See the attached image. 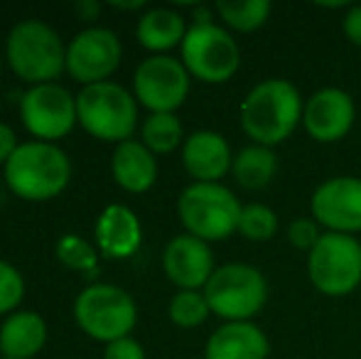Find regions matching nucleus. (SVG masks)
Listing matches in <instances>:
<instances>
[{
	"label": "nucleus",
	"instance_id": "obj_26",
	"mask_svg": "<svg viewBox=\"0 0 361 359\" xmlns=\"http://www.w3.org/2000/svg\"><path fill=\"white\" fill-rule=\"evenodd\" d=\"M167 312L177 327L192 330V327H200L202 322H207V317L212 315V308L204 298V291H177Z\"/></svg>",
	"mask_w": 361,
	"mask_h": 359
},
{
	"label": "nucleus",
	"instance_id": "obj_2",
	"mask_svg": "<svg viewBox=\"0 0 361 359\" xmlns=\"http://www.w3.org/2000/svg\"><path fill=\"white\" fill-rule=\"evenodd\" d=\"M3 180L20 200L49 202L69 187L72 160L57 143L27 140L3 165Z\"/></svg>",
	"mask_w": 361,
	"mask_h": 359
},
{
	"label": "nucleus",
	"instance_id": "obj_3",
	"mask_svg": "<svg viewBox=\"0 0 361 359\" xmlns=\"http://www.w3.org/2000/svg\"><path fill=\"white\" fill-rule=\"evenodd\" d=\"M5 59L15 77L30 87L54 84L59 74L67 72V44L44 20H23L8 32Z\"/></svg>",
	"mask_w": 361,
	"mask_h": 359
},
{
	"label": "nucleus",
	"instance_id": "obj_23",
	"mask_svg": "<svg viewBox=\"0 0 361 359\" xmlns=\"http://www.w3.org/2000/svg\"><path fill=\"white\" fill-rule=\"evenodd\" d=\"M214 10L228 30L256 32L268 23L273 5L268 0H219Z\"/></svg>",
	"mask_w": 361,
	"mask_h": 359
},
{
	"label": "nucleus",
	"instance_id": "obj_10",
	"mask_svg": "<svg viewBox=\"0 0 361 359\" xmlns=\"http://www.w3.org/2000/svg\"><path fill=\"white\" fill-rule=\"evenodd\" d=\"M20 118L27 133L42 143H57L67 138L79 123L76 118V96L64 87L37 84L30 87L20 99Z\"/></svg>",
	"mask_w": 361,
	"mask_h": 359
},
{
	"label": "nucleus",
	"instance_id": "obj_4",
	"mask_svg": "<svg viewBox=\"0 0 361 359\" xmlns=\"http://www.w3.org/2000/svg\"><path fill=\"white\" fill-rule=\"evenodd\" d=\"M76 118L91 138L118 145L138 126V101L116 82L91 84L76 94Z\"/></svg>",
	"mask_w": 361,
	"mask_h": 359
},
{
	"label": "nucleus",
	"instance_id": "obj_28",
	"mask_svg": "<svg viewBox=\"0 0 361 359\" xmlns=\"http://www.w3.org/2000/svg\"><path fill=\"white\" fill-rule=\"evenodd\" d=\"M25 298V278L13 264L0 259V315H13Z\"/></svg>",
	"mask_w": 361,
	"mask_h": 359
},
{
	"label": "nucleus",
	"instance_id": "obj_16",
	"mask_svg": "<svg viewBox=\"0 0 361 359\" xmlns=\"http://www.w3.org/2000/svg\"><path fill=\"white\" fill-rule=\"evenodd\" d=\"M94 244L104 259L126 261L143 244V224L126 205H109L94 224Z\"/></svg>",
	"mask_w": 361,
	"mask_h": 359
},
{
	"label": "nucleus",
	"instance_id": "obj_30",
	"mask_svg": "<svg viewBox=\"0 0 361 359\" xmlns=\"http://www.w3.org/2000/svg\"><path fill=\"white\" fill-rule=\"evenodd\" d=\"M104 359H145V350L138 340L123 337V340H116L111 345H106Z\"/></svg>",
	"mask_w": 361,
	"mask_h": 359
},
{
	"label": "nucleus",
	"instance_id": "obj_31",
	"mask_svg": "<svg viewBox=\"0 0 361 359\" xmlns=\"http://www.w3.org/2000/svg\"><path fill=\"white\" fill-rule=\"evenodd\" d=\"M342 30H344V37L354 47H361V5H352L347 10V15L342 20Z\"/></svg>",
	"mask_w": 361,
	"mask_h": 359
},
{
	"label": "nucleus",
	"instance_id": "obj_9",
	"mask_svg": "<svg viewBox=\"0 0 361 359\" xmlns=\"http://www.w3.org/2000/svg\"><path fill=\"white\" fill-rule=\"evenodd\" d=\"M307 276L322 296L344 298L361 286V244L357 236L324 231L307 254Z\"/></svg>",
	"mask_w": 361,
	"mask_h": 359
},
{
	"label": "nucleus",
	"instance_id": "obj_34",
	"mask_svg": "<svg viewBox=\"0 0 361 359\" xmlns=\"http://www.w3.org/2000/svg\"><path fill=\"white\" fill-rule=\"evenodd\" d=\"M0 67H3V54H0Z\"/></svg>",
	"mask_w": 361,
	"mask_h": 359
},
{
	"label": "nucleus",
	"instance_id": "obj_22",
	"mask_svg": "<svg viewBox=\"0 0 361 359\" xmlns=\"http://www.w3.org/2000/svg\"><path fill=\"white\" fill-rule=\"evenodd\" d=\"M278 173V158L266 145H246L233 155L231 175L243 190H263Z\"/></svg>",
	"mask_w": 361,
	"mask_h": 359
},
{
	"label": "nucleus",
	"instance_id": "obj_32",
	"mask_svg": "<svg viewBox=\"0 0 361 359\" xmlns=\"http://www.w3.org/2000/svg\"><path fill=\"white\" fill-rule=\"evenodd\" d=\"M18 135H15L13 126H8L5 121H0V165H5L13 153L18 150Z\"/></svg>",
	"mask_w": 361,
	"mask_h": 359
},
{
	"label": "nucleus",
	"instance_id": "obj_29",
	"mask_svg": "<svg viewBox=\"0 0 361 359\" xmlns=\"http://www.w3.org/2000/svg\"><path fill=\"white\" fill-rule=\"evenodd\" d=\"M322 234L324 231H319V224L312 217H298V219H293L288 226V241L298 251H307V254L317 246Z\"/></svg>",
	"mask_w": 361,
	"mask_h": 359
},
{
	"label": "nucleus",
	"instance_id": "obj_27",
	"mask_svg": "<svg viewBox=\"0 0 361 359\" xmlns=\"http://www.w3.org/2000/svg\"><path fill=\"white\" fill-rule=\"evenodd\" d=\"M238 234L248 241H271L278 234V214L268 205H243L238 219Z\"/></svg>",
	"mask_w": 361,
	"mask_h": 359
},
{
	"label": "nucleus",
	"instance_id": "obj_13",
	"mask_svg": "<svg viewBox=\"0 0 361 359\" xmlns=\"http://www.w3.org/2000/svg\"><path fill=\"white\" fill-rule=\"evenodd\" d=\"M312 219L334 234L361 231V180L352 175L324 180L310 200Z\"/></svg>",
	"mask_w": 361,
	"mask_h": 359
},
{
	"label": "nucleus",
	"instance_id": "obj_15",
	"mask_svg": "<svg viewBox=\"0 0 361 359\" xmlns=\"http://www.w3.org/2000/svg\"><path fill=\"white\" fill-rule=\"evenodd\" d=\"M162 271L180 291H204L214 273V254L209 244L192 234H180L167 241L162 251Z\"/></svg>",
	"mask_w": 361,
	"mask_h": 359
},
{
	"label": "nucleus",
	"instance_id": "obj_8",
	"mask_svg": "<svg viewBox=\"0 0 361 359\" xmlns=\"http://www.w3.org/2000/svg\"><path fill=\"white\" fill-rule=\"evenodd\" d=\"M180 49L190 77L204 84H226L241 67V47L233 35L216 23L192 25Z\"/></svg>",
	"mask_w": 361,
	"mask_h": 359
},
{
	"label": "nucleus",
	"instance_id": "obj_12",
	"mask_svg": "<svg viewBox=\"0 0 361 359\" xmlns=\"http://www.w3.org/2000/svg\"><path fill=\"white\" fill-rule=\"evenodd\" d=\"M121 39L109 28H86L67 44V72L81 87L109 82L121 67Z\"/></svg>",
	"mask_w": 361,
	"mask_h": 359
},
{
	"label": "nucleus",
	"instance_id": "obj_21",
	"mask_svg": "<svg viewBox=\"0 0 361 359\" xmlns=\"http://www.w3.org/2000/svg\"><path fill=\"white\" fill-rule=\"evenodd\" d=\"M187 23L172 8H152L140 15L135 25V37L152 54H167L170 49L182 47L187 37Z\"/></svg>",
	"mask_w": 361,
	"mask_h": 359
},
{
	"label": "nucleus",
	"instance_id": "obj_1",
	"mask_svg": "<svg viewBox=\"0 0 361 359\" xmlns=\"http://www.w3.org/2000/svg\"><path fill=\"white\" fill-rule=\"evenodd\" d=\"M305 101L298 87L288 79H266L246 94L238 111L241 128L256 145L286 143L302 123Z\"/></svg>",
	"mask_w": 361,
	"mask_h": 359
},
{
	"label": "nucleus",
	"instance_id": "obj_11",
	"mask_svg": "<svg viewBox=\"0 0 361 359\" xmlns=\"http://www.w3.org/2000/svg\"><path fill=\"white\" fill-rule=\"evenodd\" d=\"M190 72L182 59L170 54H150L135 67L133 96L150 114H175L190 94Z\"/></svg>",
	"mask_w": 361,
	"mask_h": 359
},
{
	"label": "nucleus",
	"instance_id": "obj_7",
	"mask_svg": "<svg viewBox=\"0 0 361 359\" xmlns=\"http://www.w3.org/2000/svg\"><path fill=\"white\" fill-rule=\"evenodd\" d=\"M212 315L224 322H251L268 300V281L251 264H224L204 286Z\"/></svg>",
	"mask_w": 361,
	"mask_h": 359
},
{
	"label": "nucleus",
	"instance_id": "obj_24",
	"mask_svg": "<svg viewBox=\"0 0 361 359\" xmlns=\"http://www.w3.org/2000/svg\"><path fill=\"white\" fill-rule=\"evenodd\" d=\"M140 135H143V145L152 155H167L185 145L187 140L182 121L175 114H150L140 128Z\"/></svg>",
	"mask_w": 361,
	"mask_h": 359
},
{
	"label": "nucleus",
	"instance_id": "obj_20",
	"mask_svg": "<svg viewBox=\"0 0 361 359\" xmlns=\"http://www.w3.org/2000/svg\"><path fill=\"white\" fill-rule=\"evenodd\" d=\"M47 342V322L35 310H15L0 325V352L5 359H35Z\"/></svg>",
	"mask_w": 361,
	"mask_h": 359
},
{
	"label": "nucleus",
	"instance_id": "obj_14",
	"mask_svg": "<svg viewBox=\"0 0 361 359\" xmlns=\"http://www.w3.org/2000/svg\"><path fill=\"white\" fill-rule=\"evenodd\" d=\"M354 121H357V104L344 89L324 87L305 101L302 126L310 138L317 143H339L347 138Z\"/></svg>",
	"mask_w": 361,
	"mask_h": 359
},
{
	"label": "nucleus",
	"instance_id": "obj_19",
	"mask_svg": "<svg viewBox=\"0 0 361 359\" xmlns=\"http://www.w3.org/2000/svg\"><path fill=\"white\" fill-rule=\"evenodd\" d=\"M111 173L121 190L130 195H143L157 180V160L143 145V140L118 143L111 158Z\"/></svg>",
	"mask_w": 361,
	"mask_h": 359
},
{
	"label": "nucleus",
	"instance_id": "obj_17",
	"mask_svg": "<svg viewBox=\"0 0 361 359\" xmlns=\"http://www.w3.org/2000/svg\"><path fill=\"white\" fill-rule=\"evenodd\" d=\"M182 165L195 182H221L231 173L233 153L216 130H195L182 145Z\"/></svg>",
	"mask_w": 361,
	"mask_h": 359
},
{
	"label": "nucleus",
	"instance_id": "obj_33",
	"mask_svg": "<svg viewBox=\"0 0 361 359\" xmlns=\"http://www.w3.org/2000/svg\"><path fill=\"white\" fill-rule=\"evenodd\" d=\"M76 13H79V18L84 20V23H91V20L99 18L101 3H94V0H84V3L76 5Z\"/></svg>",
	"mask_w": 361,
	"mask_h": 359
},
{
	"label": "nucleus",
	"instance_id": "obj_6",
	"mask_svg": "<svg viewBox=\"0 0 361 359\" xmlns=\"http://www.w3.org/2000/svg\"><path fill=\"white\" fill-rule=\"evenodd\" d=\"M74 320L91 340L111 345L130 337L138 322V305L123 288L111 283H91L76 296Z\"/></svg>",
	"mask_w": 361,
	"mask_h": 359
},
{
	"label": "nucleus",
	"instance_id": "obj_5",
	"mask_svg": "<svg viewBox=\"0 0 361 359\" xmlns=\"http://www.w3.org/2000/svg\"><path fill=\"white\" fill-rule=\"evenodd\" d=\"M243 205L221 182H192L177 200V214L187 234L202 241H224L238 231Z\"/></svg>",
	"mask_w": 361,
	"mask_h": 359
},
{
	"label": "nucleus",
	"instance_id": "obj_25",
	"mask_svg": "<svg viewBox=\"0 0 361 359\" xmlns=\"http://www.w3.org/2000/svg\"><path fill=\"white\" fill-rule=\"evenodd\" d=\"M54 256H57L67 269L84 273V276H91V273L99 271V259H101L99 249L79 234L59 236L57 244H54Z\"/></svg>",
	"mask_w": 361,
	"mask_h": 359
},
{
	"label": "nucleus",
	"instance_id": "obj_18",
	"mask_svg": "<svg viewBox=\"0 0 361 359\" xmlns=\"http://www.w3.org/2000/svg\"><path fill=\"white\" fill-rule=\"evenodd\" d=\"M271 342L256 322H221L209 335L204 359H268Z\"/></svg>",
	"mask_w": 361,
	"mask_h": 359
}]
</instances>
